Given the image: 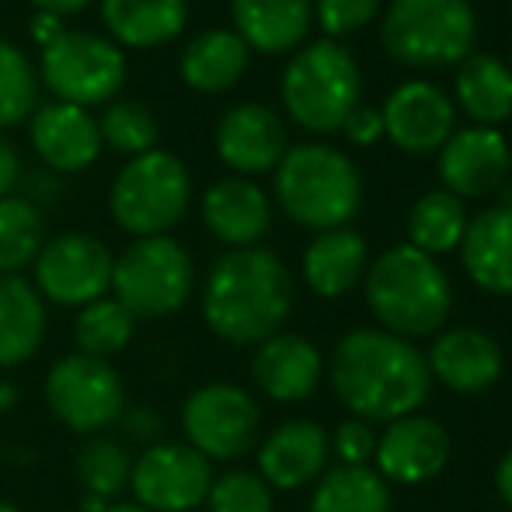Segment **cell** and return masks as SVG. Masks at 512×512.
<instances>
[{
  "label": "cell",
  "instance_id": "cell-33",
  "mask_svg": "<svg viewBox=\"0 0 512 512\" xmlns=\"http://www.w3.org/2000/svg\"><path fill=\"white\" fill-rule=\"evenodd\" d=\"M136 335V317L115 297H102L95 304L81 307L74 317V345L77 352L95 359H112L133 342Z\"/></svg>",
  "mask_w": 512,
  "mask_h": 512
},
{
  "label": "cell",
  "instance_id": "cell-43",
  "mask_svg": "<svg viewBox=\"0 0 512 512\" xmlns=\"http://www.w3.org/2000/svg\"><path fill=\"white\" fill-rule=\"evenodd\" d=\"M63 32H67V28H63V18H56V14L39 11V14H35V18H32V39L39 42L42 49H46L49 42L60 39Z\"/></svg>",
  "mask_w": 512,
  "mask_h": 512
},
{
  "label": "cell",
  "instance_id": "cell-49",
  "mask_svg": "<svg viewBox=\"0 0 512 512\" xmlns=\"http://www.w3.org/2000/svg\"><path fill=\"white\" fill-rule=\"evenodd\" d=\"M0 512H21L11 499H0Z\"/></svg>",
  "mask_w": 512,
  "mask_h": 512
},
{
  "label": "cell",
  "instance_id": "cell-38",
  "mask_svg": "<svg viewBox=\"0 0 512 512\" xmlns=\"http://www.w3.org/2000/svg\"><path fill=\"white\" fill-rule=\"evenodd\" d=\"M380 0H314V18L331 39L356 35L377 18Z\"/></svg>",
  "mask_w": 512,
  "mask_h": 512
},
{
  "label": "cell",
  "instance_id": "cell-3",
  "mask_svg": "<svg viewBox=\"0 0 512 512\" xmlns=\"http://www.w3.org/2000/svg\"><path fill=\"white\" fill-rule=\"evenodd\" d=\"M366 307L384 331L398 338H432L453 310V283L446 269L411 244L380 251L363 276Z\"/></svg>",
  "mask_w": 512,
  "mask_h": 512
},
{
  "label": "cell",
  "instance_id": "cell-16",
  "mask_svg": "<svg viewBox=\"0 0 512 512\" xmlns=\"http://www.w3.org/2000/svg\"><path fill=\"white\" fill-rule=\"evenodd\" d=\"M384 136L405 154H436L453 133L457 105L443 88L429 81H405L387 95L384 108Z\"/></svg>",
  "mask_w": 512,
  "mask_h": 512
},
{
  "label": "cell",
  "instance_id": "cell-18",
  "mask_svg": "<svg viewBox=\"0 0 512 512\" xmlns=\"http://www.w3.org/2000/svg\"><path fill=\"white\" fill-rule=\"evenodd\" d=\"M425 366H429V377L439 380L446 391L485 394L499 384L502 370H506V356H502V345L495 335L474 328V324H460V328H446L432 335Z\"/></svg>",
  "mask_w": 512,
  "mask_h": 512
},
{
  "label": "cell",
  "instance_id": "cell-40",
  "mask_svg": "<svg viewBox=\"0 0 512 512\" xmlns=\"http://www.w3.org/2000/svg\"><path fill=\"white\" fill-rule=\"evenodd\" d=\"M115 425H122V432H126L129 443H140V446H154L157 436H161V415H157L154 408H129L122 411V418Z\"/></svg>",
  "mask_w": 512,
  "mask_h": 512
},
{
  "label": "cell",
  "instance_id": "cell-15",
  "mask_svg": "<svg viewBox=\"0 0 512 512\" xmlns=\"http://www.w3.org/2000/svg\"><path fill=\"white\" fill-rule=\"evenodd\" d=\"M512 175V147L492 126L453 129L439 147V178L457 199L499 196Z\"/></svg>",
  "mask_w": 512,
  "mask_h": 512
},
{
  "label": "cell",
  "instance_id": "cell-21",
  "mask_svg": "<svg viewBox=\"0 0 512 512\" xmlns=\"http://www.w3.org/2000/svg\"><path fill=\"white\" fill-rule=\"evenodd\" d=\"M32 147L42 161L60 175H74L98 161L102 154V133L88 108L77 105H42L32 115Z\"/></svg>",
  "mask_w": 512,
  "mask_h": 512
},
{
  "label": "cell",
  "instance_id": "cell-45",
  "mask_svg": "<svg viewBox=\"0 0 512 512\" xmlns=\"http://www.w3.org/2000/svg\"><path fill=\"white\" fill-rule=\"evenodd\" d=\"M39 11L46 14H56V18H67V14H81L84 7L91 4V0H32Z\"/></svg>",
  "mask_w": 512,
  "mask_h": 512
},
{
  "label": "cell",
  "instance_id": "cell-48",
  "mask_svg": "<svg viewBox=\"0 0 512 512\" xmlns=\"http://www.w3.org/2000/svg\"><path fill=\"white\" fill-rule=\"evenodd\" d=\"M105 512H147L143 506H136V502H112Z\"/></svg>",
  "mask_w": 512,
  "mask_h": 512
},
{
  "label": "cell",
  "instance_id": "cell-14",
  "mask_svg": "<svg viewBox=\"0 0 512 512\" xmlns=\"http://www.w3.org/2000/svg\"><path fill=\"white\" fill-rule=\"evenodd\" d=\"M453 453V439L443 422L429 415H405L398 422H387L377 432V453H373V471L387 485L418 488L436 481L446 471Z\"/></svg>",
  "mask_w": 512,
  "mask_h": 512
},
{
  "label": "cell",
  "instance_id": "cell-12",
  "mask_svg": "<svg viewBox=\"0 0 512 512\" xmlns=\"http://www.w3.org/2000/svg\"><path fill=\"white\" fill-rule=\"evenodd\" d=\"M35 293L56 307H88L112 290L115 258L108 244L84 230H67L42 244L35 258Z\"/></svg>",
  "mask_w": 512,
  "mask_h": 512
},
{
  "label": "cell",
  "instance_id": "cell-39",
  "mask_svg": "<svg viewBox=\"0 0 512 512\" xmlns=\"http://www.w3.org/2000/svg\"><path fill=\"white\" fill-rule=\"evenodd\" d=\"M328 443H331V457H338V464L373 467V453H377V429H373V422L345 418L328 436Z\"/></svg>",
  "mask_w": 512,
  "mask_h": 512
},
{
  "label": "cell",
  "instance_id": "cell-50",
  "mask_svg": "<svg viewBox=\"0 0 512 512\" xmlns=\"http://www.w3.org/2000/svg\"><path fill=\"white\" fill-rule=\"evenodd\" d=\"M506 67H509V74H512V56H509V63H506Z\"/></svg>",
  "mask_w": 512,
  "mask_h": 512
},
{
  "label": "cell",
  "instance_id": "cell-7",
  "mask_svg": "<svg viewBox=\"0 0 512 512\" xmlns=\"http://www.w3.org/2000/svg\"><path fill=\"white\" fill-rule=\"evenodd\" d=\"M115 300L136 321H161L178 314L196 290V262L175 237H136L112 269Z\"/></svg>",
  "mask_w": 512,
  "mask_h": 512
},
{
  "label": "cell",
  "instance_id": "cell-29",
  "mask_svg": "<svg viewBox=\"0 0 512 512\" xmlns=\"http://www.w3.org/2000/svg\"><path fill=\"white\" fill-rule=\"evenodd\" d=\"M251 60V49L244 39L227 28H209V32L196 35L182 53V77L192 91L203 95H220L230 91L244 77Z\"/></svg>",
  "mask_w": 512,
  "mask_h": 512
},
{
  "label": "cell",
  "instance_id": "cell-19",
  "mask_svg": "<svg viewBox=\"0 0 512 512\" xmlns=\"http://www.w3.org/2000/svg\"><path fill=\"white\" fill-rule=\"evenodd\" d=\"M251 380L262 398L276 401V405H300L321 387L324 356L307 335L276 331L262 345H255Z\"/></svg>",
  "mask_w": 512,
  "mask_h": 512
},
{
  "label": "cell",
  "instance_id": "cell-35",
  "mask_svg": "<svg viewBox=\"0 0 512 512\" xmlns=\"http://www.w3.org/2000/svg\"><path fill=\"white\" fill-rule=\"evenodd\" d=\"M35 98H39V81L28 56L14 42L0 39V129L25 122L35 108Z\"/></svg>",
  "mask_w": 512,
  "mask_h": 512
},
{
  "label": "cell",
  "instance_id": "cell-20",
  "mask_svg": "<svg viewBox=\"0 0 512 512\" xmlns=\"http://www.w3.org/2000/svg\"><path fill=\"white\" fill-rule=\"evenodd\" d=\"M286 150V126L269 105L241 102L216 122V154L237 178L276 171Z\"/></svg>",
  "mask_w": 512,
  "mask_h": 512
},
{
  "label": "cell",
  "instance_id": "cell-24",
  "mask_svg": "<svg viewBox=\"0 0 512 512\" xmlns=\"http://www.w3.org/2000/svg\"><path fill=\"white\" fill-rule=\"evenodd\" d=\"M237 35L265 56L297 49L314 21V0H230Z\"/></svg>",
  "mask_w": 512,
  "mask_h": 512
},
{
  "label": "cell",
  "instance_id": "cell-36",
  "mask_svg": "<svg viewBox=\"0 0 512 512\" xmlns=\"http://www.w3.org/2000/svg\"><path fill=\"white\" fill-rule=\"evenodd\" d=\"M98 133H102V143L129 157L154 150L157 136H161L157 133V119L140 102H108L102 119H98Z\"/></svg>",
  "mask_w": 512,
  "mask_h": 512
},
{
  "label": "cell",
  "instance_id": "cell-47",
  "mask_svg": "<svg viewBox=\"0 0 512 512\" xmlns=\"http://www.w3.org/2000/svg\"><path fill=\"white\" fill-rule=\"evenodd\" d=\"M14 405H18V387L0 377V418H4L7 411H14Z\"/></svg>",
  "mask_w": 512,
  "mask_h": 512
},
{
  "label": "cell",
  "instance_id": "cell-23",
  "mask_svg": "<svg viewBox=\"0 0 512 512\" xmlns=\"http://www.w3.org/2000/svg\"><path fill=\"white\" fill-rule=\"evenodd\" d=\"M464 272L481 293L512 297V209L495 203L467 220L460 241Z\"/></svg>",
  "mask_w": 512,
  "mask_h": 512
},
{
  "label": "cell",
  "instance_id": "cell-9",
  "mask_svg": "<svg viewBox=\"0 0 512 512\" xmlns=\"http://www.w3.org/2000/svg\"><path fill=\"white\" fill-rule=\"evenodd\" d=\"M42 394L49 415L84 439L105 436V429H112L126 411V384L115 366L84 352L56 359L46 373Z\"/></svg>",
  "mask_w": 512,
  "mask_h": 512
},
{
  "label": "cell",
  "instance_id": "cell-2",
  "mask_svg": "<svg viewBox=\"0 0 512 512\" xmlns=\"http://www.w3.org/2000/svg\"><path fill=\"white\" fill-rule=\"evenodd\" d=\"M293 310V276L269 248H237L213 262L203 283V321L227 345H262Z\"/></svg>",
  "mask_w": 512,
  "mask_h": 512
},
{
  "label": "cell",
  "instance_id": "cell-44",
  "mask_svg": "<svg viewBox=\"0 0 512 512\" xmlns=\"http://www.w3.org/2000/svg\"><path fill=\"white\" fill-rule=\"evenodd\" d=\"M495 492H499L502 506L512 512V450L502 453V460L495 464Z\"/></svg>",
  "mask_w": 512,
  "mask_h": 512
},
{
  "label": "cell",
  "instance_id": "cell-27",
  "mask_svg": "<svg viewBox=\"0 0 512 512\" xmlns=\"http://www.w3.org/2000/svg\"><path fill=\"white\" fill-rule=\"evenodd\" d=\"M102 21L115 46L154 49L178 39L189 21L185 0H102Z\"/></svg>",
  "mask_w": 512,
  "mask_h": 512
},
{
  "label": "cell",
  "instance_id": "cell-31",
  "mask_svg": "<svg viewBox=\"0 0 512 512\" xmlns=\"http://www.w3.org/2000/svg\"><path fill=\"white\" fill-rule=\"evenodd\" d=\"M467 220L471 216H467L464 199L446 189H432L418 196L415 206L408 209V244L432 258L450 255L464 241Z\"/></svg>",
  "mask_w": 512,
  "mask_h": 512
},
{
  "label": "cell",
  "instance_id": "cell-26",
  "mask_svg": "<svg viewBox=\"0 0 512 512\" xmlns=\"http://www.w3.org/2000/svg\"><path fill=\"white\" fill-rule=\"evenodd\" d=\"M46 300L21 276H0V370L28 363L46 338Z\"/></svg>",
  "mask_w": 512,
  "mask_h": 512
},
{
  "label": "cell",
  "instance_id": "cell-1",
  "mask_svg": "<svg viewBox=\"0 0 512 512\" xmlns=\"http://www.w3.org/2000/svg\"><path fill=\"white\" fill-rule=\"evenodd\" d=\"M324 373L338 405L373 425L415 415L432 391L425 352L384 328L345 331L331 349Z\"/></svg>",
  "mask_w": 512,
  "mask_h": 512
},
{
  "label": "cell",
  "instance_id": "cell-34",
  "mask_svg": "<svg viewBox=\"0 0 512 512\" xmlns=\"http://www.w3.org/2000/svg\"><path fill=\"white\" fill-rule=\"evenodd\" d=\"M42 244L46 227L39 206L21 196L0 199V276H18L21 269L35 265Z\"/></svg>",
  "mask_w": 512,
  "mask_h": 512
},
{
  "label": "cell",
  "instance_id": "cell-41",
  "mask_svg": "<svg viewBox=\"0 0 512 512\" xmlns=\"http://www.w3.org/2000/svg\"><path fill=\"white\" fill-rule=\"evenodd\" d=\"M342 133L349 136L356 147H373V143L384 136V119H380V108H370V105H359L356 112L345 119Z\"/></svg>",
  "mask_w": 512,
  "mask_h": 512
},
{
  "label": "cell",
  "instance_id": "cell-28",
  "mask_svg": "<svg viewBox=\"0 0 512 512\" xmlns=\"http://www.w3.org/2000/svg\"><path fill=\"white\" fill-rule=\"evenodd\" d=\"M453 105L471 115L474 126H499L512 119V74L499 56L471 53L453 77Z\"/></svg>",
  "mask_w": 512,
  "mask_h": 512
},
{
  "label": "cell",
  "instance_id": "cell-30",
  "mask_svg": "<svg viewBox=\"0 0 512 512\" xmlns=\"http://www.w3.org/2000/svg\"><path fill=\"white\" fill-rule=\"evenodd\" d=\"M307 512H391V485L373 467H328L310 488Z\"/></svg>",
  "mask_w": 512,
  "mask_h": 512
},
{
  "label": "cell",
  "instance_id": "cell-8",
  "mask_svg": "<svg viewBox=\"0 0 512 512\" xmlns=\"http://www.w3.org/2000/svg\"><path fill=\"white\" fill-rule=\"evenodd\" d=\"M192 203L189 168L168 150H147L115 175L108 192L112 220L133 237H161L182 223Z\"/></svg>",
  "mask_w": 512,
  "mask_h": 512
},
{
  "label": "cell",
  "instance_id": "cell-6",
  "mask_svg": "<svg viewBox=\"0 0 512 512\" xmlns=\"http://www.w3.org/2000/svg\"><path fill=\"white\" fill-rule=\"evenodd\" d=\"M391 60L415 70L464 63L478 39L471 0H391L380 21Z\"/></svg>",
  "mask_w": 512,
  "mask_h": 512
},
{
  "label": "cell",
  "instance_id": "cell-22",
  "mask_svg": "<svg viewBox=\"0 0 512 512\" xmlns=\"http://www.w3.org/2000/svg\"><path fill=\"white\" fill-rule=\"evenodd\" d=\"M203 223L230 251L258 248L272 223L269 196L248 178H220L203 196Z\"/></svg>",
  "mask_w": 512,
  "mask_h": 512
},
{
  "label": "cell",
  "instance_id": "cell-4",
  "mask_svg": "<svg viewBox=\"0 0 512 512\" xmlns=\"http://www.w3.org/2000/svg\"><path fill=\"white\" fill-rule=\"evenodd\" d=\"M276 203L293 223L307 230L349 227L363 206V175L328 143H300L276 164Z\"/></svg>",
  "mask_w": 512,
  "mask_h": 512
},
{
  "label": "cell",
  "instance_id": "cell-17",
  "mask_svg": "<svg viewBox=\"0 0 512 512\" xmlns=\"http://www.w3.org/2000/svg\"><path fill=\"white\" fill-rule=\"evenodd\" d=\"M255 460L258 478L272 492H300L328 471V432L314 418H286L258 443Z\"/></svg>",
  "mask_w": 512,
  "mask_h": 512
},
{
  "label": "cell",
  "instance_id": "cell-10",
  "mask_svg": "<svg viewBox=\"0 0 512 512\" xmlns=\"http://www.w3.org/2000/svg\"><path fill=\"white\" fill-rule=\"evenodd\" d=\"M39 77L63 105H108L126 84V56L105 35L63 32L42 49Z\"/></svg>",
  "mask_w": 512,
  "mask_h": 512
},
{
  "label": "cell",
  "instance_id": "cell-13",
  "mask_svg": "<svg viewBox=\"0 0 512 512\" xmlns=\"http://www.w3.org/2000/svg\"><path fill=\"white\" fill-rule=\"evenodd\" d=\"M213 464L189 443L157 439L133 457L129 492L147 512H192L206 502Z\"/></svg>",
  "mask_w": 512,
  "mask_h": 512
},
{
  "label": "cell",
  "instance_id": "cell-37",
  "mask_svg": "<svg viewBox=\"0 0 512 512\" xmlns=\"http://www.w3.org/2000/svg\"><path fill=\"white\" fill-rule=\"evenodd\" d=\"M203 506L209 512H276V492L258 478V471H234L213 474V485Z\"/></svg>",
  "mask_w": 512,
  "mask_h": 512
},
{
  "label": "cell",
  "instance_id": "cell-5",
  "mask_svg": "<svg viewBox=\"0 0 512 512\" xmlns=\"http://www.w3.org/2000/svg\"><path fill=\"white\" fill-rule=\"evenodd\" d=\"M279 95L290 119L307 133H338L359 108L363 77L352 53L335 39H317L286 63Z\"/></svg>",
  "mask_w": 512,
  "mask_h": 512
},
{
  "label": "cell",
  "instance_id": "cell-46",
  "mask_svg": "<svg viewBox=\"0 0 512 512\" xmlns=\"http://www.w3.org/2000/svg\"><path fill=\"white\" fill-rule=\"evenodd\" d=\"M28 185H39V189H32V199H28V203H35V199H56L63 192V185L56 182V178H46V175H32V182Z\"/></svg>",
  "mask_w": 512,
  "mask_h": 512
},
{
  "label": "cell",
  "instance_id": "cell-25",
  "mask_svg": "<svg viewBox=\"0 0 512 512\" xmlns=\"http://www.w3.org/2000/svg\"><path fill=\"white\" fill-rule=\"evenodd\" d=\"M366 265H370V248L359 230H321L304 251V283L314 297L338 300L366 276Z\"/></svg>",
  "mask_w": 512,
  "mask_h": 512
},
{
  "label": "cell",
  "instance_id": "cell-11",
  "mask_svg": "<svg viewBox=\"0 0 512 512\" xmlns=\"http://www.w3.org/2000/svg\"><path fill=\"white\" fill-rule=\"evenodd\" d=\"M182 432L185 443L203 453L209 464H230L258 446L262 408L251 398V391L230 380H213L185 398Z\"/></svg>",
  "mask_w": 512,
  "mask_h": 512
},
{
  "label": "cell",
  "instance_id": "cell-42",
  "mask_svg": "<svg viewBox=\"0 0 512 512\" xmlns=\"http://www.w3.org/2000/svg\"><path fill=\"white\" fill-rule=\"evenodd\" d=\"M18 178H21V161H18V154H14L11 143L0 136V199L11 196V189L18 185Z\"/></svg>",
  "mask_w": 512,
  "mask_h": 512
},
{
  "label": "cell",
  "instance_id": "cell-32",
  "mask_svg": "<svg viewBox=\"0 0 512 512\" xmlns=\"http://www.w3.org/2000/svg\"><path fill=\"white\" fill-rule=\"evenodd\" d=\"M129 471H133V453L122 439L112 436H91L77 450L74 474L81 481V492L91 499H102L112 506L129 488Z\"/></svg>",
  "mask_w": 512,
  "mask_h": 512
}]
</instances>
